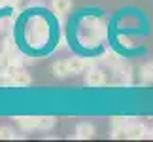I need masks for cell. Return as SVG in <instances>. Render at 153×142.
<instances>
[{
    "label": "cell",
    "mask_w": 153,
    "mask_h": 142,
    "mask_svg": "<svg viewBox=\"0 0 153 142\" xmlns=\"http://www.w3.org/2000/svg\"><path fill=\"white\" fill-rule=\"evenodd\" d=\"M30 74L25 68H15L10 80H2V85H15V87H27L30 85Z\"/></svg>",
    "instance_id": "obj_1"
},
{
    "label": "cell",
    "mask_w": 153,
    "mask_h": 142,
    "mask_svg": "<svg viewBox=\"0 0 153 142\" xmlns=\"http://www.w3.org/2000/svg\"><path fill=\"white\" fill-rule=\"evenodd\" d=\"M85 84L89 87H100V85L106 84V74L100 68L91 67L89 70H87V74H85Z\"/></svg>",
    "instance_id": "obj_2"
},
{
    "label": "cell",
    "mask_w": 153,
    "mask_h": 142,
    "mask_svg": "<svg viewBox=\"0 0 153 142\" xmlns=\"http://www.w3.org/2000/svg\"><path fill=\"white\" fill-rule=\"evenodd\" d=\"M146 137H149V133H148L144 123H128L127 125V138L140 140V138H146Z\"/></svg>",
    "instance_id": "obj_3"
},
{
    "label": "cell",
    "mask_w": 153,
    "mask_h": 142,
    "mask_svg": "<svg viewBox=\"0 0 153 142\" xmlns=\"http://www.w3.org/2000/svg\"><path fill=\"white\" fill-rule=\"evenodd\" d=\"M95 137V127L91 123H79L76 127V135L74 138H79V140H87V138H93Z\"/></svg>",
    "instance_id": "obj_4"
},
{
    "label": "cell",
    "mask_w": 153,
    "mask_h": 142,
    "mask_svg": "<svg viewBox=\"0 0 153 142\" xmlns=\"http://www.w3.org/2000/svg\"><path fill=\"white\" fill-rule=\"evenodd\" d=\"M51 8L57 15H66L72 10V0H51Z\"/></svg>",
    "instance_id": "obj_5"
},
{
    "label": "cell",
    "mask_w": 153,
    "mask_h": 142,
    "mask_svg": "<svg viewBox=\"0 0 153 142\" xmlns=\"http://www.w3.org/2000/svg\"><path fill=\"white\" fill-rule=\"evenodd\" d=\"M55 123L57 117L53 116H36V129H40V131H49L55 127Z\"/></svg>",
    "instance_id": "obj_6"
},
{
    "label": "cell",
    "mask_w": 153,
    "mask_h": 142,
    "mask_svg": "<svg viewBox=\"0 0 153 142\" xmlns=\"http://www.w3.org/2000/svg\"><path fill=\"white\" fill-rule=\"evenodd\" d=\"M89 64H91L89 61H85V59H79V57L68 59V67H70V72H72V74H79L81 70H85Z\"/></svg>",
    "instance_id": "obj_7"
},
{
    "label": "cell",
    "mask_w": 153,
    "mask_h": 142,
    "mask_svg": "<svg viewBox=\"0 0 153 142\" xmlns=\"http://www.w3.org/2000/svg\"><path fill=\"white\" fill-rule=\"evenodd\" d=\"M53 74H55L57 78H66V76H72L70 67H68V61H57V63H53Z\"/></svg>",
    "instance_id": "obj_8"
},
{
    "label": "cell",
    "mask_w": 153,
    "mask_h": 142,
    "mask_svg": "<svg viewBox=\"0 0 153 142\" xmlns=\"http://www.w3.org/2000/svg\"><path fill=\"white\" fill-rule=\"evenodd\" d=\"M15 121L23 131H32V129H36V117L34 116H19V117H15Z\"/></svg>",
    "instance_id": "obj_9"
},
{
    "label": "cell",
    "mask_w": 153,
    "mask_h": 142,
    "mask_svg": "<svg viewBox=\"0 0 153 142\" xmlns=\"http://www.w3.org/2000/svg\"><path fill=\"white\" fill-rule=\"evenodd\" d=\"M13 138H17V135L11 127H0V140H13Z\"/></svg>",
    "instance_id": "obj_10"
},
{
    "label": "cell",
    "mask_w": 153,
    "mask_h": 142,
    "mask_svg": "<svg viewBox=\"0 0 153 142\" xmlns=\"http://www.w3.org/2000/svg\"><path fill=\"white\" fill-rule=\"evenodd\" d=\"M128 121L125 117H114L111 120V131H121V129H127Z\"/></svg>",
    "instance_id": "obj_11"
},
{
    "label": "cell",
    "mask_w": 153,
    "mask_h": 142,
    "mask_svg": "<svg viewBox=\"0 0 153 142\" xmlns=\"http://www.w3.org/2000/svg\"><path fill=\"white\" fill-rule=\"evenodd\" d=\"M23 2V0H4V4H8V6H11V8H17Z\"/></svg>",
    "instance_id": "obj_12"
},
{
    "label": "cell",
    "mask_w": 153,
    "mask_h": 142,
    "mask_svg": "<svg viewBox=\"0 0 153 142\" xmlns=\"http://www.w3.org/2000/svg\"><path fill=\"white\" fill-rule=\"evenodd\" d=\"M149 138H153V129H151V131H149Z\"/></svg>",
    "instance_id": "obj_13"
},
{
    "label": "cell",
    "mask_w": 153,
    "mask_h": 142,
    "mask_svg": "<svg viewBox=\"0 0 153 142\" xmlns=\"http://www.w3.org/2000/svg\"><path fill=\"white\" fill-rule=\"evenodd\" d=\"M2 4H4V0H0V6H2Z\"/></svg>",
    "instance_id": "obj_14"
}]
</instances>
